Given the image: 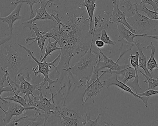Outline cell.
Returning a JSON list of instances; mask_svg holds the SVG:
<instances>
[{
    "mask_svg": "<svg viewBox=\"0 0 158 126\" xmlns=\"http://www.w3.org/2000/svg\"><path fill=\"white\" fill-rule=\"evenodd\" d=\"M94 44L96 46L97 48H102L104 47L105 45V43H104L103 41L101 39H97L95 41Z\"/></svg>",
    "mask_w": 158,
    "mask_h": 126,
    "instance_id": "obj_35",
    "label": "cell"
},
{
    "mask_svg": "<svg viewBox=\"0 0 158 126\" xmlns=\"http://www.w3.org/2000/svg\"><path fill=\"white\" fill-rule=\"evenodd\" d=\"M11 87L12 88V90H13V92L15 94L14 96H8L7 97L4 98V100H11L15 102L21 104L22 106L25 107H30L28 104L27 102L26 99L24 98H22L21 96L18 95V94L16 93L14 89V87H13V85L11 84Z\"/></svg>",
    "mask_w": 158,
    "mask_h": 126,
    "instance_id": "obj_24",
    "label": "cell"
},
{
    "mask_svg": "<svg viewBox=\"0 0 158 126\" xmlns=\"http://www.w3.org/2000/svg\"><path fill=\"white\" fill-rule=\"evenodd\" d=\"M18 5L15 9L11 12L10 14L6 17H0V20L3 22H6L8 25L9 27V33L10 36H12L13 34V25L14 22L18 19L21 18V16L19 15V12L21 10L22 3L18 4Z\"/></svg>",
    "mask_w": 158,
    "mask_h": 126,
    "instance_id": "obj_17",
    "label": "cell"
},
{
    "mask_svg": "<svg viewBox=\"0 0 158 126\" xmlns=\"http://www.w3.org/2000/svg\"><path fill=\"white\" fill-rule=\"evenodd\" d=\"M149 49H151V56L147 63L146 66L148 71L153 75V70L155 68H158L157 62L155 58L156 48L153 44V42H151L149 45L147 46V51H148Z\"/></svg>",
    "mask_w": 158,
    "mask_h": 126,
    "instance_id": "obj_22",
    "label": "cell"
},
{
    "mask_svg": "<svg viewBox=\"0 0 158 126\" xmlns=\"http://www.w3.org/2000/svg\"><path fill=\"white\" fill-rule=\"evenodd\" d=\"M7 106V111H5L3 109L2 106H0V109L5 114V116L2 118L3 122L6 125L7 124L11 121L13 116H19L23 115L24 111H37L36 107L30 106V107H25L18 103L10 102L7 101L6 104Z\"/></svg>",
    "mask_w": 158,
    "mask_h": 126,
    "instance_id": "obj_11",
    "label": "cell"
},
{
    "mask_svg": "<svg viewBox=\"0 0 158 126\" xmlns=\"http://www.w3.org/2000/svg\"><path fill=\"white\" fill-rule=\"evenodd\" d=\"M146 37L148 38H151V39H155L157 40L158 41V35H153V36H148L147 35Z\"/></svg>",
    "mask_w": 158,
    "mask_h": 126,
    "instance_id": "obj_37",
    "label": "cell"
},
{
    "mask_svg": "<svg viewBox=\"0 0 158 126\" xmlns=\"http://www.w3.org/2000/svg\"><path fill=\"white\" fill-rule=\"evenodd\" d=\"M153 1H154V2H156V3L157 4V6H158V11H157V12H158V0H153Z\"/></svg>",
    "mask_w": 158,
    "mask_h": 126,
    "instance_id": "obj_38",
    "label": "cell"
},
{
    "mask_svg": "<svg viewBox=\"0 0 158 126\" xmlns=\"http://www.w3.org/2000/svg\"><path fill=\"white\" fill-rule=\"evenodd\" d=\"M26 3L28 5L30 8V14L29 19H31L35 16L34 12L33 10V6L34 4L40 3V0H22L19 1L16 0L15 2H12L11 4H18L19 3Z\"/></svg>",
    "mask_w": 158,
    "mask_h": 126,
    "instance_id": "obj_26",
    "label": "cell"
},
{
    "mask_svg": "<svg viewBox=\"0 0 158 126\" xmlns=\"http://www.w3.org/2000/svg\"><path fill=\"white\" fill-rule=\"evenodd\" d=\"M68 95L64 99L63 103L56 104V116L61 126H78L80 125V118L77 112L69 109L66 105L65 102Z\"/></svg>",
    "mask_w": 158,
    "mask_h": 126,
    "instance_id": "obj_6",
    "label": "cell"
},
{
    "mask_svg": "<svg viewBox=\"0 0 158 126\" xmlns=\"http://www.w3.org/2000/svg\"><path fill=\"white\" fill-rule=\"evenodd\" d=\"M100 39L103 41L105 44L106 45H115L116 43V42L112 40L109 37L107 34L106 30V29H102L101 30Z\"/></svg>",
    "mask_w": 158,
    "mask_h": 126,
    "instance_id": "obj_30",
    "label": "cell"
},
{
    "mask_svg": "<svg viewBox=\"0 0 158 126\" xmlns=\"http://www.w3.org/2000/svg\"><path fill=\"white\" fill-rule=\"evenodd\" d=\"M98 73L99 70L97 62L96 65L94 67L91 78L90 79L86 80V84L85 85L84 93L82 98L83 101L84 97L85 95V99L83 102L84 104H85L88 99H92L99 95L104 87L103 84L100 81V79L106 73L102 72V74L100 76H98Z\"/></svg>",
    "mask_w": 158,
    "mask_h": 126,
    "instance_id": "obj_7",
    "label": "cell"
},
{
    "mask_svg": "<svg viewBox=\"0 0 158 126\" xmlns=\"http://www.w3.org/2000/svg\"><path fill=\"white\" fill-rule=\"evenodd\" d=\"M102 84L104 87H109L111 86H117L121 89L123 90V91L131 93L134 97L138 98L139 100H142L144 104V105L146 107H148V100L149 97H142L138 95L137 93L133 92L129 86L118 79V75L117 74H113L112 76L110 77L109 78L103 80Z\"/></svg>",
    "mask_w": 158,
    "mask_h": 126,
    "instance_id": "obj_12",
    "label": "cell"
},
{
    "mask_svg": "<svg viewBox=\"0 0 158 126\" xmlns=\"http://www.w3.org/2000/svg\"><path fill=\"white\" fill-rule=\"evenodd\" d=\"M135 2L134 4V6L135 8H136L138 11H141L144 12L150 19L158 20V12L149 10L146 6L145 4L143 3L140 2V4H137V0H135Z\"/></svg>",
    "mask_w": 158,
    "mask_h": 126,
    "instance_id": "obj_23",
    "label": "cell"
},
{
    "mask_svg": "<svg viewBox=\"0 0 158 126\" xmlns=\"http://www.w3.org/2000/svg\"><path fill=\"white\" fill-rule=\"evenodd\" d=\"M93 43H91L90 49L85 54L81 56L73 66H69L67 71V75L74 78L80 83V86L84 84L85 79H89L93 73L94 67L96 65L100 55L92 51Z\"/></svg>",
    "mask_w": 158,
    "mask_h": 126,
    "instance_id": "obj_1",
    "label": "cell"
},
{
    "mask_svg": "<svg viewBox=\"0 0 158 126\" xmlns=\"http://www.w3.org/2000/svg\"><path fill=\"white\" fill-rule=\"evenodd\" d=\"M19 1H22V0H19Z\"/></svg>",
    "mask_w": 158,
    "mask_h": 126,
    "instance_id": "obj_40",
    "label": "cell"
},
{
    "mask_svg": "<svg viewBox=\"0 0 158 126\" xmlns=\"http://www.w3.org/2000/svg\"><path fill=\"white\" fill-rule=\"evenodd\" d=\"M135 45L136 46L137 49H138V52H139V58H138V59H139V64H138V67L142 68L144 71L145 74L147 75L149 77L153 78V75L148 71V69L147 67V57L144 54L143 51V46L142 43L135 42Z\"/></svg>",
    "mask_w": 158,
    "mask_h": 126,
    "instance_id": "obj_21",
    "label": "cell"
},
{
    "mask_svg": "<svg viewBox=\"0 0 158 126\" xmlns=\"http://www.w3.org/2000/svg\"><path fill=\"white\" fill-rule=\"evenodd\" d=\"M124 73V78L122 80V82L126 84L127 82L129 81L130 79L132 78H135V69L133 67L129 66L125 69H123Z\"/></svg>",
    "mask_w": 158,
    "mask_h": 126,
    "instance_id": "obj_27",
    "label": "cell"
},
{
    "mask_svg": "<svg viewBox=\"0 0 158 126\" xmlns=\"http://www.w3.org/2000/svg\"><path fill=\"white\" fill-rule=\"evenodd\" d=\"M19 47H21L22 49H24L28 53V54L30 55L31 58L37 63L38 66L37 67L35 68H32V71H35L36 69L38 68V70L36 71H34V74L35 75V76H37L39 74H42L43 75L44 79L43 80L42 82L40 84V85L43 87L45 85L46 83H47L48 86H47V87H46V89H50L51 90V85L54 83H56L58 81V80H52V79H51L49 78V72L50 71V68L51 67H53L55 69H56V67L55 65V63H56V61L57 60L60 59V56H61V54H59L53 61L51 62V63H47L46 62V59H44V60L43 62H40V61L38 60L36 57L34 56V55H33V53L30 50L27 49L26 48L25 46L23 45H21V44H17Z\"/></svg>",
    "mask_w": 158,
    "mask_h": 126,
    "instance_id": "obj_4",
    "label": "cell"
},
{
    "mask_svg": "<svg viewBox=\"0 0 158 126\" xmlns=\"http://www.w3.org/2000/svg\"><path fill=\"white\" fill-rule=\"evenodd\" d=\"M6 55H0V68L2 70L7 69L9 78L16 81L18 74H21L24 69V59L20 52L18 51L9 43L3 46Z\"/></svg>",
    "mask_w": 158,
    "mask_h": 126,
    "instance_id": "obj_2",
    "label": "cell"
},
{
    "mask_svg": "<svg viewBox=\"0 0 158 126\" xmlns=\"http://www.w3.org/2000/svg\"><path fill=\"white\" fill-rule=\"evenodd\" d=\"M139 53L138 51H136L135 55L131 54L129 57V59L131 62V66L133 67L135 69V76L134 79L131 82H129L126 83V85L129 87H131L135 91V92L136 93H138L141 91L142 88L140 87L139 83V76H138V64H139Z\"/></svg>",
    "mask_w": 158,
    "mask_h": 126,
    "instance_id": "obj_16",
    "label": "cell"
},
{
    "mask_svg": "<svg viewBox=\"0 0 158 126\" xmlns=\"http://www.w3.org/2000/svg\"><path fill=\"white\" fill-rule=\"evenodd\" d=\"M141 3H143L145 4H148L150 5L153 7L154 11L157 12L158 11V6L157 4L155 2H154L153 0H141Z\"/></svg>",
    "mask_w": 158,
    "mask_h": 126,
    "instance_id": "obj_34",
    "label": "cell"
},
{
    "mask_svg": "<svg viewBox=\"0 0 158 126\" xmlns=\"http://www.w3.org/2000/svg\"><path fill=\"white\" fill-rule=\"evenodd\" d=\"M97 49L100 54L98 60V70L100 71L101 73L105 72L106 74L109 73L110 71H121L130 66L129 64L119 65L118 64V62L123 55V53L120 55L117 62H114L112 59L108 58L105 55L103 51L99 48H97Z\"/></svg>",
    "mask_w": 158,
    "mask_h": 126,
    "instance_id": "obj_8",
    "label": "cell"
},
{
    "mask_svg": "<svg viewBox=\"0 0 158 126\" xmlns=\"http://www.w3.org/2000/svg\"><path fill=\"white\" fill-rule=\"evenodd\" d=\"M3 72L5 73L4 75L0 79V100L3 103L6 104L7 101L4 100L3 98L1 97V94L4 92H13V90L11 88V83L8 79L7 69H4Z\"/></svg>",
    "mask_w": 158,
    "mask_h": 126,
    "instance_id": "obj_20",
    "label": "cell"
},
{
    "mask_svg": "<svg viewBox=\"0 0 158 126\" xmlns=\"http://www.w3.org/2000/svg\"><path fill=\"white\" fill-rule=\"evenodd\" d=\"M119 5L123 8H125L128 14L134 15L135 8L131 2V0H119Z\"/></svg>",
    "mask_w": 158,
    "mask_h": 126,
    "instance_id": "obj_28",
    "label": "cell"
},
{
    "mask_svg": "<svg viewBox=\"0 0 158 126\" xmlns=\"http://www.w3.org/2000/svg\"><path fill=\"white\" fill-rule=\"evenodd\" d=\"M85 117H86V122L82 123V125L83 126H98V116L95 120L93 121L91 120V116L90 113L89 115L87 114V113L85 112Z\"/></svg>",
    "mask_w": 158,
    "mask_h": 126,
    "instance_id": "obj_31",
    "label": "cell"
},
{
    "mask_svg": "<svg viewBox=\"0 0 158 126\" xmlns=\"http://www.w3.org/2000/svg\"><path fill=\"white\" fill-rule=\"evenodd\" d=\"M8 77L10 83L13 86H15L16 87V93L17 94L21 93L24 94V98L28 97L29 101L31 100L30 96L34 97L33 92L36 90H39L40 88V84L39 85H32L29 82L26 80L24 78V75L21 74H18L17 79L19 81V84H18L16 81L12 80L9 78L8 73Z\"/></svg>",
    "mask_w": 158,
    "mask_h": 126,
    "instance_id": "obj_9",
    "label": "cell"
},
{
    "mask_svg": "<svg viewBox=\"0 0 158 126\" xmlns=\"http://www.w3.org/2000/svg\"><path fill=\"white\" fill-rule=\"evenodd\" d=\"M31 28L32 30L34 31L36 37H33V38H25V43H27L29 42L33 41L32 43L28 45H30L34 43L35 42L37 41L38 46H39V48L40 50L41 56L40 58V61L42 59L43 57L44 47L46 40L48 39V38L46 37V35L44 31H40L36 23H33L32 26H31Z\"/></svg>",
    "mask_w": 158,
    "mask_h": 126,
    "instance_id": "obj_15",
    "label": "cell"
},
{
    "mask_svg": "<svg viewBox=\"0 0 158 126\" xmlns=\"http://www.w3.org/2000/svg\"><path fill=\"white\" fill-rule=\"evenodd\" d=\"M98 126L131 125L128 123L120 122L102 112L98 114Z\"/></svg>",
    "mask_w": 158,
    "mask_h": 126,
    "instance_id": "obj_18",
    "label": "cell"
},
{
    "mask_svg": "<svg viewBox=\"0 0 158 126\" xmlns=\"http://www.w3.org/2000/svg\"><path fill=\"white\" fill-rule=\"evenodd\" d=\"M156 72H158V68L157 69H156Z\"/></svg>",
    "mask_w": 158,
    "mask_h": 126,
    "instance_id": "obj_39",
    "label": "cell"
},
{
    "mask_svg": "<svg viewBox=\"0 0 158 126\" xmlns=\"http://www.w3.org/2000/svg\"><path fill=\"white\" fill-rule=\"evenodd\" d=\"M54 1L55 0H48V1L40 0V8H36V15L31 19H29L27 21H24L22 23L23 27L27 28L30 30L31 35H33L32 30L31 28V26L36 20H40V19H42V20L49 19V20H52L56 24V21L53 17L52 16L48 14V12L46 11L47 6L49 3H51V4L52 5V2H54Z\"/></svg>",
    "mask_w": 158,
    "mask_h": 126,
    "instance_id": "obj_10",
    "label": "cell"
},
{
    "mask_svg": "<svg viewBox=\"0 0 158 126\" xmlns=\"http://www.w3.org/2000/svg\"><path fill=\"white\" fill-rule=\"evenodd\" d=\"M27 117L28 116H20V117H18V118H15L12 121L11 120V121L7 124L5 126H18L19 124V122L21 120Z\"/></svg>",
    "mask_w": 158,
    "mask_h": 126,
    "instance_id": "obj_33",
    "label": "cell"
},
{
    "mask_svg": "<svg viewBox=\"0 0 158 126\" xmlns=\"http://www.w3.org/2000/svg\"><path fill=\"white\" fill-rule=\"evenodd\" d=\"M96 0H84L83 2V6L86 9V12L88 14V18L90 20V28H89L88 33L90 35H93L94 31V25L93 23V18L94 13L97 4L96 3Z\"/></svg>",
    "mask_w": 158,
    "mask_h": 126,
    "instance_id": "obj_19",
    "label": "cell"
},
{
    "mask_svg": "<svg viewBox=\"0 0 158 126\" xmlns=\"http://www.w3.org/2000/svg\"><path fill=\"white\" fill-rule=\"evenodd\" d=\"M137 94L139 96L144 97H150L153 95H156V94H158V90H156L154 89H149L147 90V91L143 93H137Z\"/></svg>",
    "mask_w": 158,
    "mask_h": 126,
    "instance_id": "obj_32",
    "label": "cell"
},
{
    "mask_svg": "<svg viewBox=\"0 0 158 126\" xmlns=\"http://www.w3.org/2000/svg\"><path fill=\"white\" fill-rule=\"evenodd\" d=\"M57 44V42L56 41L52 42L51 41V38H49V41H48V44L46 46V49H45V54L43 57L42 59L40 62H43L44 59H46L47 56L50 55L52 52L56 50H60V47H58L56 46Z\"/></svg>",
    "mask_w": 158,
    "mask_h": 126,
    "instance_id": "obj_25",
    "label": "cell"
},
{
    "mask_svg": "<svg viewBox=\"0 0 158 126\" xmlns=\"http://www.w3.org/2000/svg\"><path fill=\"white\" fill-rule=\"evenodd\" d=\"M112 12L111 16L110 18L109 22L110 23H119L129 28V29L134 33H135L130 24L127 22L125 13L122 12L119 8V5L117 3V0H112Z\"/></svg>",
    "mask_w": 158,
    "mask_h": 126,
    "instance_id": "obj_14",
    "label": "cell"
},
{
    "mask_svg": "<svg viewBox=\"0 0 158 126\" xmlns=\"http://www.w3.org/2000/svg\"><path fill=\"white\" fill-rule=\"evenodd\" d=\"M140 72L146 78L147 81H144V82L148 83V87L147 90L154 89L155 88L158 87V79H154L153 78L149 77L145 74L143 73L142 71H140Z\"/></svg>",
    "mask_w": 158,
    "mask_h": 126,
    "instance_id": "obj_29",
    "label": "cell"
},
{
    "mask_svg": "<svg viewBox=\"0 0 158 126\" xmlns=\"http://www.w3.org/2000/svg\"><path fill=\"white\" fill-rule=\"evenodd\" d=\"M126 19L137 34H143L147 31H155L158 26V20L150 19L139 13L136 8L135 14L127 18Z\"/></svg>",
    "mask_w": 158,
    "mask_h": 126,
    "instance_id": "obj_5",
    "label": "cell"
},
{
    "mask_svg": "<svg viewBox=\"0 0 158 126\" xmlns=\"http://www.w3.org/2000/svg\"><path fill=\"white\" fill-rule=\"evenodd\" d=\"M117 25V30L119 32L118 39V42L121 43V46L120 49H122L124 43L127 44L131 45V44H134L135 42L134 39L135 37H146L147 36V34H137L134 33L131 31L130 30H128L125 28L124 25L119 23H116Z\"/></svg>",
    "mask_w": 158,
    "mask_h": 126,
    "instance_id": "obj_13",
    "label": "cell"
},
{
    "mask_svg": "<svg viewBox=\"0 0 158 126\" xmlns=\"http://www.w3.org/2000/svg\"></svg>",
    "mask_w": 158,
    "mask_h": 126,
    "instance_id": "obj_41",
    "label": "cell"
},
{
    "mask_svg": "<svg viewBox=\"0 0 158 126\" xmlns=\"http://www.w3.org/2000/svg\"><path fill=\"white\" fill-rule=\"evenodd\" d=\"M11 38H12V36L9 35V36H6V37L0 39V46L9 41L11 39Z\"/></svg>",
    "mask_w": 158,
    "mask_h": 126,
    "instance_id": "obj_36",
    "label": "cell"
},
{
    "mask_svg": "<svg viewBox=\"0 0 158 126\" xmlns=\"http://www.w3.org/2000/svg\"><path fill=\"white\" fill-rule=\"evenodd\" d=\"M65 87V84L64 86H61L57 92L54 95L51 89L50 90L52 94V97L50 99H48L46 98V95L45 97H44L43 95L42 92L43 87L40 85V89L38 90L39 91V92L38 96H34L33 97V100H31L27 103L29 106L36 107L37 109L36 111H38V112L41 111L44 113L45 115L44 126L46 125V122L48 119L51 116H52L55 113V103L52 104L51 103V101L52 100L53 98H54L56 96L59 94L61 92V91Z\"/></svg>",
    "mask_w": 158,
    "mask_h": 126,
    "instance_id": "obj_3",
    "label": "cell"
}]
</instances>
